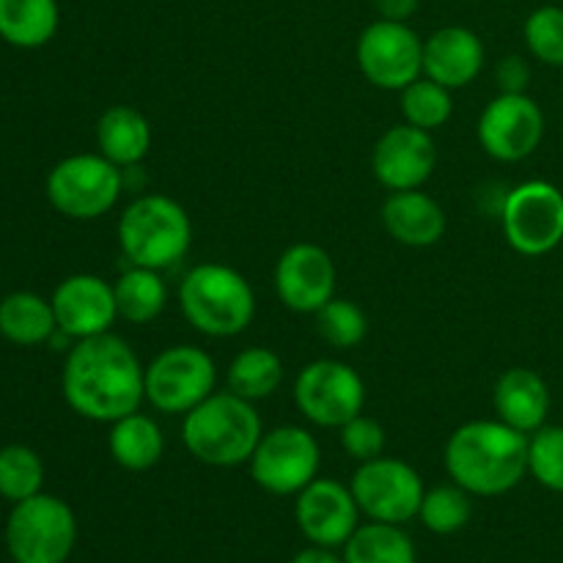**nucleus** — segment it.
Wrapping results in <instances>:
<instances>
[{
    "instance_id": "9d476101",
    "label": "nucleus",
    "mask_w": 563,
    "mask_h": 563,
    "mask_svg": "<svg viewBox=\"0 0 563 563\" xmlns=\"http://www.w3.org/2000/svg\"><path fill=\"white\" fill-rule=\"evenodd\" d=\"M251 478L269 495H297L319 478L322 449L306 427H275L262 434L251 456Z\"/></svg>"
},
{
    "instance_id": "e433bc0d",
    "label": "nucleus",
    "mask_w": 563,
    "mask_h": 563,
    "mask_svg": "<svg viewBox=\"0 0 563 563\" xmlns=\"http://www.w3.org/2000/svg\"><path fill=\"white\" fill-rule=\"evenodd\" d=\"M421 0H374V9H377L379 20H394V22H407L418 11Z\"/></svg>"
},
{
    "instance_id": "58836bf2",
    "label": "nucleus",
    "mask_w": 563,
    "mask_h": 563,
    "mask_svg": "<svg viewBox=\"0 0 563 563\" xmlns=\"http://www.w3.org/2000/svg\"><path fill=\"white\" fill-rule=\"evenodd\" d=\"M0 280H3V273H0Z\"/></svg>"
},
{
    "instance_id": "f3484780",
    "label": "nucleus",
    "mask_w": 563,
    "mask_h": 563,
    "mask_svg": "<svg viewBox=\"0 0 563 563\" xmlns=\"http://www.w3.org/2000/svg\"><path fill=\"white\" fill-rule=\"evenodd\" d=\"M49 302H53L58 330L71 341L110 333L119 319L113 284L93 273H77L60 280Z\"/></svg>"
},
{
    "instance_id": "f257e3e1",
    "label": "nucleus",
    "mask_w": 563,
    "mask_h": 563,
    "mask_svg": "<svg viewBox=\"0 0 563 563\" xmlns=\"http://www.w3.org/2000/svg\"><path fill=\"white\" fill-rule=\"evenodd\" d=\"M60 390L80 418L113 423L146 401V366L121 335H93L69 346Z\"/></svg>"
},
{
    "instance_id": "bb28decb",
    "label": "nucleus",
    "mask_w": 563,
    "mask_h": 563,
    "mask_svg": "<svg viewBox=\"0 0 563 563\" xmlns=\"http://www.w3.org/2000/svg\"><path fill=\"white\" fill-rule=\"evenodd\" d=\"M284 383V361L275 350L267 346H247L231 361L225 372V385L231 394L242 396L247 401L269 399Z\"/></svg>"
},
{
    "instance_id": "1a4fd4ad",
    "label": "nucleus",
    "mask_w": 563,
    "mask_h": 563,
    "mask_svg": "<svg viewBox=\"0 0 563 563\" xmlns=\"http://www.w3.org/2000/svg\"><path fill=\"white\" fill-rule=\"evenodd\" d=\"M500 223L520 256H548L563 242V192L544 179L522 181L506 192Z\"/></svg>"
},
{
    "instance_id": "72a5a7b5",
    "label": "nucleus",
    "mask_w": 563,
    "mask_h": 563,
    "mask_svg": "<svg viewBox=\"0 0 563 563\" xmlns=\"http://www.w3.org/2000/svg\"><path fill=\"white\" fill-rule=\"evenodd\" d=\"M528 473L550 493L563 495V427L544 423L539 432L531 434Z\"/></svg>"
},
{
    "instance_id": "c9c22d12",
    "label": "nucleus",
    "mask_w": 563,
    "mask_h": 563,
    "mask_svg": "<svg viewBox=\"0 0 563 563\" xmlns=\"http://www.w3.org/2000/svg\"><path fill=\"white\" fill-rule=\"evenodd\" d=\"M495 80H498L500 93H526L528 80H531V66L522 55H509L495 69Z\"/></svg>"
},
{
    "instance_id": "473e14b6",
    "label": "nucleus",
    "mask_w": 563,
    "mask_h": 563,
    "mask_svg": "<svg viewBox=\"0 0 563 563\" xmlns=\"http://www.w3.org/2000/svg\"><path fill=\"white\" fill-rule=\"evenodd\" d=\"M526 47L537 60L563 69V9L561 5H539L528 14Z\"/></svg>"
},
{
    "instance_id": "6e6552de",
    "label": "nucleus",
    "mask_w": 563,
    "mask_h": 563,
    "mask_svg": "<svg viewBox=\"0 0 563 563\" xmlns=\"http://www.w3.org/2000/svg\"><path fill=\"white\" fill-rule=\"evenodd\" d=\"M214 385L218 368L201 346H168L146 366V401L165 416H187L214 394Z\"/></svg>"
},
{
    "instance_id": "412c9836",
    "label": "nucleus",
    "mask_w": 563,
    "mask_h": 563,
    "mask_svg": "<svg viewBox=\"0 0 563 563\" xmlns=\"http://www.w3.org/2000/svg\"><path fill=\"white\" fill-rule=\"evenodd\" d=\"M383 225L407 247H432L445 234V212L432 196L418 190L390 192L383 203Z\"/></svg>"
},
{
    "instance_id": "4468645a",
    "label": "nucleus",
    "mask_w": 563,
    "mask_h": 563,
    "mask_svg": "<svg viewBox=\"0 0 563 563\" xmlns=\"http://www.w3.org/2000/svg\"><path fill=\"white\" fill-rule=\"evenodd\" d=\"M544 137V113L528 93H498L478 119V141L489 157L520 163Z\"/></svg>"
},
{
    "instance_id": "0eeeda50",
    "label": "nucleus",
    "mask_w": 563,
    "mask_h": 563,
    "mask_svg": "<svg viewBox=\"0 0 563 563\" xmlns=\"http://www.w3.org/2000/svg\"><path fill=\"white\" fill-rule=\"evenodd\" d=\"M124 170L104 154H71L47 174V198L71 220H99L119 203Z\"/></svg>"
},
{
    "instance_id": "c756f323",
    "label": "nucleus",
    "mask_w": 563,
    "mask_h": 563,
    "mask_svg": "<svg viewBox=\"0 0 563 563\" xmlns=\"http://www.w3.org/2000/svg\"><path fill=\"white\" fill-rule=\"evenodd\" d=\"M471 493L451 482L423 493L418 520L423 522L427 531L438 533V537H451L471 522Z\"/></svg>"
},
{
    "instance_id": "20e7f679",
    "label": "nucleus",
    "mask_w": 563,
    "mask_h": 563,
    "mask_svg": "<svg viewBox=\"0 0 563 563\" xmlns=\"http://www.w3.org/2000/svg\"><path fill=\"white\" fill-rule=\"evenodd\" d=\"M179 308L198 333L209 339H234L251 328L256 295L240 269L203 262L181 278Z\"/></svg>"
},
{
    "instance_id": "2eb2a0df",
    "label": "nucleus",
    "mask_w": 563,
    "mask_h": 563,
    "mask_svg": "<svg viewBox=\"0 0 563 563\" xmlns=\"http://www.w3.org/2000/svg\"><path fill=\"white\" fill-rule=\"evenodd\" d=\"M295 498L297 528L319 548H344L361 526L355 495L335 478H313Z\"/></svg>"
},
{
    "instance_id": "c85d7f7f",
    "label": "nucleus",
    "mask_w": 563,
    "mask_h": 563,
    "mask_svg": "<svg viewBox=\"0 0 563 563\" xmlns=\"http://www.w3.org/2000/svg\"><path fill=\"white\" fill-rule=\"evenodd\" d=\"M44 487V462L27 445H3L0 449V498L9 504L33 498Z\"/></svg>"
},
{
    "instance_id": "f03ea898",
    "label": "nucleus",
    "mask_w": 563,
    "mask_h": 563,
    "mask_svg": "<svg viewBox=\"0 0 563 563\" xmlns=\"http://www.w3.org/2000/svg\"><path fill=\"white\" fill-rule=\"evenodd\" d=\"M531 434L495 421H467L445 443V471L451 482L478 498L511 493L528 476Z\"/></svg>"
},
{
    "instance_id": "6ab92c4d",
    "label": "nucleus",
    "mask_w": 563,
    "mask_h": 563,
    "mask_svg": "<svg viewBox=\"0 0 563 563\" xmlns=\"http://www.w3.org/2000/svg\"><path fill=\"white\" fill-rule=\"evenodd\" d=\"M484 44L476 31L445 25L423 42V77L445 88H465L482 75Z\"/></svg>"
},
{
    "instance_id": "423d86ee",
    "label": "nucleus",
    "mask_w": 563,
    "mask_h": 563,
    "mask_svg": "<svg viewBox=\"0 0 563 563\" xmlns=\"http://www.w3.org/2000/svg\"><path fill=\"white\" fill-rule=\"evenodd\" d=\"M75 542V511L55 495L38 493L9 511L5 550L14 563H66Z\"/></svg>"
},
{
    "instance_id": "2f4dec72",
    "label": "nucleus",
    "mask_w": 563,
    "mask_h": 563,
    "mask_svg": "<svg viewBox=\"0 0 563 563\" xmlns=\"http://www.w3.org/2000/svg\"><path fill=\"white\" fill-rule=\"evenodd\" d=\"M313 317H317L319 335L335 350H355L368 335L366 311L357 302L344 300V297H333Z\"/></svg>"
},
{
    "instance_id": "aec40b11",
    "label": "nucleus",
    "mask_w": 563,
    "mask_h": 563,
    "mask_svg": "<svg viewBox=\"0 0 563 563\" xmlns=\"http://www.w3.org/2000/svg\"><path fill=\"white\" fill-rule=\"evenodd\" d=\"M493 405L500 421L520 429V432L533 434L548 423L550 388L542 374L533 372V368H506L495 383Z\"/></svg>"
},
{
    "instance_id": "5701e85b",
    "label": "nucleus",
    "mask_w": 563,
    "mask_h": 563,
    "mask_svg": "<svg viewBox=\"0 0 563 563\" xmlns=\"http://www.w3.org/2000/svg\"><path fill=\"white\" fill-rule=\"evenodd\" d=\"M108 449L115 465L124 467V471L130 473L152 471V467L163 460V451H165L163 429L157 427L154 418L143 416L141 410L130 412V416L110 423Z\"/></svg>"
},
{
    "instance_id": "f704fd0d",
    "label": "nucleus",
    "mask_w": 563,
    "mask_h": 563,
    "mask_svg": "<svg viewBox=\"0 0 563 563\" xmlns=\"http://www.w3.org/2000/svg\"><path fill=\"white\" fill-rule=\"evenodd\" d=\"M339 440L344 454H350L357 462L377 460L385 451V429L379 427V421L363 416V412L339 429Z\"/></svg>"
},
{
    "instance_id": "39448f33",
    "label": "nucleus",
    "mask_w": 563,
    "mask_h": 563,
    "mask_svg": "<svg viewBox=\"0 0 563 563\" xmlns=\"http://www.w3.org/2000/svg\"><path fill=\"white\" fill-rule=\"evenodd\" d=\"M121 253L135 267H174L192 245V220L187 209L163 192L135 198L119 218Z\"/></svg>"
},
{
    "instance_id": "4be33fe9",
    "label": "nucleus",
    "mask_w": 563,
    "mask_h": 563,
    "mask_svg": "<svg viewBox=\"0 0 563 563\" xmlns=\"http://www.w3.org/2000/svg\"><path fill=\"white\" fill-rule=\"evenodd\" d=\"M97 146L121 170L135 168L152 152V124L141 110L113 104L97 121Z\"/></svg>"
},
{
    "instance_id": "cd10ccee",
    "label": "nucleus",
    "mask_w": 563,
    "mask_h": 563,
    "mask_svg": "<svg viewBox=\"0 0 563 563\" xmlns=\"http://www.w3.org/2000/svg\"><path fill=\"white\" fill-rule=\"evenodd\" d=\"M418 553L410 533L390 522L357 526L344 544V563H416Z\"/></svg>"
},
{
    "instance_id": "393cba45",
    "label": "nucleus",
    "mask_w": 563,
    "mask_h": 563,
    "mask_svg": "<svg viewBox=\"0 0 563 563\" xmlns=\"http://www.w3.org/2000/svg\"><path fill=\"white\" fill-rule=\"evenodd\" d=\"M58 330L53 302L36 291H11L0 300V335L14 346L49 344Z\"/></svg>"
},
{
    "instance_id": "b1692460",
    "label": "nucleus",
    "mask_w": 563,
    "mask_h": 563,
    "mask_svg": "<svg viewBox=\"0 0 563 563\" xmlns=\"http://www.w3.org/2000/svg\"><path fill=\"white\" fill-rule=\"evenodd\" d=\"M58 25V0H0V38L11 47H44L55 38Z\"/></svg>"
},
{
    "instance_id": "4c0bfd02",
    "label": "nucleus",
    "mask_w": 563,
    "mask_h": 563,
    "mask_svg": "<svg viewBox=\"0 0 563 563\" xmlns=\"http://www.w3.org/2000/svg\"><path fill=\"white\" fill-rule=\"evenodd\" d=\"M291 563H344V559L333 553V548H319V544H311V548L300 550V553L291 559Z\"/></svg>"
},
{
    "instance_id": "f8f14e48",
    "label": "nucleus",
    "mask_w": 563,
    "mask_h": 563,
    "mask_svg": "<svg viewBox=\"0 0 563 563\" xmlns=\"http://www.w3.org/2000/svg\"><path fill=\"white\" fill-rule=\"evenodd\" d=\"M295 405L322 429H341L366 407V383L350 363L319 357L295 379Z\"/></svg>"
},
{
    "instance_id": "a211bd4d",
    "label": "nucleus",
    "mask_w": 563,
    "mask_h": 563,
    "mask_svg": "<svg viewBox=\"0 0 563 563\" xmlns=\"http://www.w3.org/2000/svg\"><path fill=\"white\" fill-rule=\"evenodd\" d=\"M438 168V146L432 132L412 124H396L379 135L372 152V170L390 192L418 190Z\"/></svg>"
},
{
    "instance_id": "dca6fc26",
    "label": "nucleus",
    "mask_w": 563,
    "mask_h": 563,
    "mask_svg": "<svg viewBox=\"0 0 563 563\" xmlns=\"http://www.w3.org/2000/svg\"><path fill=\"white\" fill-rule=\"evenodd\" d=\"M335 264L317 242H297L275 264V291L295 313H317L335 297Z\"/></svg>"
},
{
    "instance_id": "ddd939ff",
    "label": "nucleus",
    "mask_w": 563,
    "mask_h": 563,
    "mask_svg": "<svg viewBox=\"0 0 563 563\" xmlns=\"http://www.w3.org/2000/svg\"><path fill=\"white\" fill-rule=\"evenodd\" d=\"M357 66L372 86L405 91L423 75V38L407 22L374 20L357 36Z\"/></svg>"
},
{
    "instance_id": "7ed1b4c3",
    "label": "nucleus",
    "mask_w": 563,
    "mask_h": 563,
    "mask_svg": "<svg viewBox=\"0 0 563 563\" xmlns=\"http://www.w3.org/2000/svg\"><path fill=\"white\" fill-rule=\"evenodd\" d=\"M262 434L264 423L253 401L231 390H214L181 421V443L209 467H236L251 462Z\"/></svg>"
},
{
    "instance_id": "9b49d317",
    "label": "nucleus",
    "mask_w": 563,
    "mask_h": 563,
    "mask_svg": "<svg viewBox=\"0 0 563 563\" xmlns=\"http://www.w3.org/2000/svg\"><path fill=\"white\" fill-rule=\"evenodd\" d=\"M350 489L361 515L374 522H390V526H405L416 520L423 493H427L421 473L410 462L396 460V456L361 462Z\"/></svg>"
},
{
    "instance_id": "7c9ffc66",
    "label": "nucleus",
    "mask_w": 563,
    "mask_h": 563,
    "mask_svg": "<svg viewBox=\"0 0 563 563\" xmlns=\"http://www.w3.org/2000/svg\"><path fill=\"white\" fill-rule=\"evenodd\" d=\"M401 113H405L407 124L418 126V130H440L454 113L451 88L440 86L429 77H418L416 82H410L401 91Z\"/></svg>"
},
{
    "instance_id": "a878e982",
    "label": "nucleus",
    "mask_w": 563,
    "mask_h": 563,
    "mask_svg": "<svg viewBox=\"0 0 563 563\" xmlns=\"http://www.w3.org/2000/svg\"><path fill=\"white\" fill-rule=\"evenodd\" d=\"M115 306H119V317L130 324H148L165 311L168 306V286H165L163 275L157 269L135 267L115 278Z\"/></svg>"
}]
</instances>
